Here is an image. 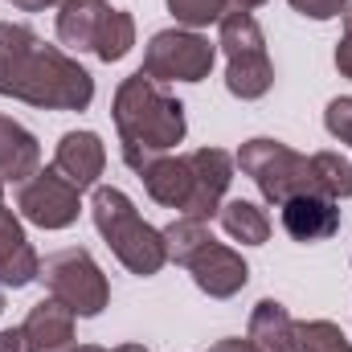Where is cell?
Returning a JSON list of instances; mask_svg holds the SVG:
<instances>
[{"mask_svg":"<svg viewBox=\"0 0 352 352\" xmlns=\"http://www.w3.org/2000/svg\"><path fill=\"white\" fill-rule=\"evenodd\" d=\"M0 94L41 111H87L94 78L29 25L0 21Z\"/></svg>","mask_w":352,"mask_h":352,"instance_id":"6da1fadb","label":"cell"},{"mask_svg":"<svg viewBox=\"0 0 352 352\" xmlns=\"http://www.w3.org/2000/svg\"><path fill=\"white\" fill-rule=\"evenodd\" d=\"M111 115H115L119 144H123V160H127V168H135V173H140L152 156L173 152L176 144L184 140V131H188V123H184V102L173 98L156 78H148V74H140V70L119 82Z\"/></svg>","mask_w":352,"mask_h":352,"instance_id":"7a4b0ae2","label":"cell"},{"mask_svg":"<svg viewBox=\"0 0 352 352\" xmlns=\"http://www.w3.org/2000/svg\"><path fill=\"white\" fill-rule=\"evenodd\" d=\"M90 217L102 234V242L111 246V254L127 266L131 274L140 278H152L168 266V250H164V230L148 226L131 197L123 188H111V184H94V197H90Z\"/></svg>","mask_w":352,"mask_h":352,"instance_id":"3957f363","label":"cell"},{"mask_svg":"<svg viewBox=\"0 0 352 352\" xmlns=\"http://www.w3.org/2000/svg\"><path fill=\"white\" fill-rule=\"evenodd\" d=\"M238 168L258 184V192H263L270 205H283V201H291V197H299V192H320L311 156H299V152H291L287 144L266 140V135L242 144Z\"/></svg>","mask_w":352,"mask_h":352,"instance_id":"277c9868","label":"cell"},{"mask_svg":"<svg viewBox=\"0 0 352 352\" xmlns=\"http://www.w3.org/2000/svg\"><path fill=\"white\" fill-rule=\"evenodd\" d=\"M226 50V87L238 98H263L270 82H274V66L266 54V37L254 21V12H230L221 16V41Z\"/></svg>","mask_w":352,"mask_h":352,"instance_id":"5b68a950","label":"cell"},{"mask_svg":"<svg viewBox=\"0 0 352 352\" xmlns=\"http://www.w3.org/2000/svg\"><path fill=\"white\" fill-rule=\"evenodd\" d=\"M45 287H50V295L62 303V307H70L74 316H98L107 303H111V283H107V274L98 270V263L90 258L82 246H66V250H54L45 263H41V274H37Z\"/></svg>","mask_w":352,"mask_h":352,"instance_id":"8992f818","label":"cell"},{"mask_svg":"<svg viewBox=\"0 0 352 352\" xmlns=\"http://www.w3.org/2000/svg\"><path fill=\"white\" fill-rule=\"evenodd\" d=\"M213 62L217 50L209 45V37H201L197 29H164L148 41L140 74L156 82H201L209 78Z\"/></svg>","mask_w":352,"mask_h":352,"instance_id":"52a82bcc","label":"cell"},{"mask_svg":"<svg viewBox=\"0 0 352 352\" xmlns=\"http://www.w3.org/2000/svg\"><path fill=\"white\" fill-rule=\"evenodd\" d=\"M16 209L25 213V221L41 230H66L78 221V188L58 168H45V173L37 168L16 188Z\"/></svg>","mask_w":352,"mask_h":352,"instance_id":"ba28073f","label":"cell"},{"mask_svg":"<svg viewBox=\"0 0 352 352\" xmlns=\"http://www.w3.org/2000/svg\"><path fill=\"white\" fill-rule=\"evenodd\" d=\"M188 164H192V197L180 217L209 221V217H217L226 188L234 180V156L221 148H197V152H188Z\"/></svg>","mask_w":352,"mask_h":352,"instance_id":"9c48e42d","label":"cell"},{"mask_svg":"<svg viewBox=\"0 0 352 352\" xmlns=\"http://www.w3.org/2000/svg\"><path fill=\"white\" fill-rule=\"evenodd\" d=\"M184 270L192 274V283H197L209 299H234V295L250 283V266H246V258H242L238 250L213 242V238L184 263Z\"/></svg>","mask_w":352,"mask_h":352,"instance_id":"30bf717a","label":"cell"},{"mask_svg":"<svg viewBox=\"0 0 352 352\" xmlns=\"http://www.w3.org/2000/svg\"><path fill=\"white\" fill-rule=\"evenodd\" d=\"M74 311L62 307L54 295L33 303L25 324H21V344L25 352H70L74 349Z\"/></svg>","mask_w":352,"mask_h":352,"instance_id":"8fae6325","label":"cell"},{"mask_svg":"<svg viewBox=\"0 0 352 352\" xmlns=\"http://www.w3.org/2000/svg\"><path fill=\"white\" fill-rule=\"evenodd\" d=\"M283 209V230L295 242H324L340 230V201L324 192H299L278 205Z\"/></svg>","mask_w":352,"mask_h":352,"instance_id":"7c38bea8","label":"cell"},{"mask_svg":"<svg viewBox=\"0 0 352 352\" xmlns=\"http://www.w3.org/2000/svg\"><path fill=\"white\" fill-rule=\"evenodd\" d=\"M102 164H107V148H102V140L94 131H66L58 152H54V168L66 176L78 192L98 184Z\"/></svg>","mask_w":352,"mask_h":352,"instance_id":"4fadbf2b","label":"cell"},{"mask_svg":"<svg viewBox=\"0 0 352 352\" xmlns=\"http://www.w3.org/2000/svg\"><path fill=\"white\" fill-rule=\"evenodd\" d=\"M41 274V258L33 254L16 213L0 201V287H29Z\"/></svg>","mask_w":352,"mask_h":352,"instance_id":"5bb4252c","label":"cell"},{"mask_svg":"<svg viewBox=\"0 0 352 352\" xmlns=\"http://www.w3.org/2000/svg\"><path fill=\"white\" fill-rule=\"evenodd\" d=\"M140 180L148 188V197L156 205H168L176 213L188 209V197H192V164L188 156H152L144 168H140Z\"/></svg>","mask_w":352,"mask_h":352,"instance_id":"9a60e30c","label":"cell"},{"mask_svg":"<svg viewBox=\"0 0 352 352\" xmlns=\"http://www.w3.org/2000/svg\"><path fill=\"white\" fill-rule=\"evenodd\" d=\"M107 16H111L107 0H66L58 8V41L70 45V50H90L94 54Z\"/></svg>","mask_w":352,"mask_h":352,"instance_id":"2e32d148","label":"cell"},{"mask_svg":"<svg viewBox=\"0 0 352 352\" xmlns=\"http://www.w3.org/2000/svg\"><path fill=\"white\" fill-rule=\"evenodd\" d=\"M37 168H41V148H37L33 131H25L8 115H0V180L25 184Z\"/></svg>","mask_w":352,"mask_h":352,"instance_id":"e0dca14e","label":"cell"},{"mask_svg":"<svg viewBox=\"0 0 352 352\" xmlns=\"http://www.w3.org/2000/svg\"><path fill=\"white\" fill-rule=\"evenodd\" d=\"M246 340L258 352H295V320L278 299H263L250 311V332Z\"/></svg>","mask_w":352,"mask_h":352,"instance_id":"ac0fdd59","label":"cell"},{"mask_svg":"<svg viewBox=\"0 0 352 352\" xmlns=\"http://www.w3.org/2000/svg\"><path fill=\"white\" fill-rule=\"evenodd\" d=\"M217 221H221V230H226L234 242H242V246H263L266 238H270V217H266V209H258V205L246 201V197L221 201Z\"/></svg>","mask_w":352,"mask_h":352,"instance_id":"d6986e66","label":"cell"},{"mask_svg":"<svg viewBox=\"0 0 352 352\" xmlns=\"http://www.w3.org/2000/svg\"><path fill=\"white\" fill-rule=\"evenodd\" d=\"M131 45H135V21H131V12L111 8L107 25L98 33V45H94V58L98 62H119V58L131 54Z\"/></svg>","mask_w":352,"mask_h":352,"instance_id":"ffe728a7","label":"cell"},{"mask_svg":"<svg viewBox=\"0 0 352 352\" xmlns=\"http://www.w3.org/2000/svg\"><path fill=\"white\" fill-rule=\"evenodd\" d=\"M213 234L205 230V221H192V217H176L173 226H164V250H168V263L184 266Z\"/></svg>","mask_w":352,"mask_h":352,"instance_id":"44dd1931","label":"cell"},{"mask_svg":"<svg viewBox=\"0 0 352 352\" xmlns=\"http://www.w3.org/2000/svg\"><path fill=\"white\" fill-rule=\"evenodd\" d=\"M295 352H352L349 336L332 320H303L295 324Z\"/></svg>","mask_w":352,"mask_h":352,"instance_id":"7402d4cb","label":"cell"},{"mask_svg":"<svg viewBox=\"0 0 352 352\" xmlns=\"http://www.w3.org/2000/svg\"><path fill=\"white\" fill-rule=\"evenodd\" d=\"M311 164H316V180H320L324 197H332V201L352 197V164L340 152H316Z\"/></svg>","mask_w":352,"mask_h":352,"instance_id":"603a6c76","label":"cell"},{"mask_svg":"<svg viewBox=\"0 0 352 352\" xmlns=\"http://www.w3.org/2000/svg\"><path fill=\"white\" fill-rule=\"evenodd\" d=\"M168 12L184 29H205V25H221V16L238 12L234 0H168Z\"/></svg>","mask_w":352,"mask_h":352,"instance_id":"cb8c5ba5","label":"cell"},{"mask_svg":"<svg viewBox=\"0 0 352 352\" xmlns=\"http://www.w3.org/2000/svg\"><path fill=\"white\" fill-rule=\"evenodd\" d=\"M324 127H328L340 144H349L352 148V98H332V102H328V111H324Z\"/></svg>","mask_w":352,"mask_h":352,"instance_id":"d4e9b609","label":"cell"},{"mask_svg":"<svg viewBox=\"0 0 352 352\" xmlns=\"http://www.w3.org/2000/svg\"><path fill=\"white\" fill-rule=\"evenodd\" d=\"M287 4L311 21H332V16H344V8H349V0H287Z\"/></svg>","mask_w":352,"mask_h":352,"instance_id":"484cf974","label":"cell"},{"mask_svg":"<svg viewBox=\"0 0 352 352\" xmlns=\"http://www.w3.org/2000/svg\"><path fill=\"white\" fill-rule=\"evenodd\" d=\"M336 70L352 78V4L344 8V37H340V45H336Z\"/></svg>","mask_w":352,"mask_h":352,"instance_id":"4316f807","label":"cell"},{"mask_svg":"<svg viewBox=\"0 0 352 352\" xmlns=\"http://www.w3.org/2000/svg\"><path fill=\"white\" fill-rule=\"evenodd\" d=\"M209 352H258V349H254L250 340H238V336H226V340H217V344H213Z\"/></svg>","mask_w":352,"mask_h":352,"instance_id":"83f0119b","label":"cell"},{"mask_svg":"<svg viewBox=\"0 0 352 352\" xmlns=\"http://www.w3.org/2000/svg\"><path fill=\"white\" fill-rule=\"evenodd\" d=\"M21 12H41V8H62L66 0H12Z\"/></svg>","mask_w":352,"mask_h":352,"instance_id":"f1b7e54d","label":"cell"},{"mask_svg":"<svg viewBox=\"0 0 352 352\" xmlns=\"http://www.w3.org/2000/svg\"><path fill=\"white\" fill-rule=\"evenodd\" d=\"M258 4H266V0H234V8H242V12H250V8H258Z\"/></svg>","mask_w":352,"mask_h":352,"instance_id":"f546056e","label":"cell"},{"mask_svg":"<svg viewBox=\"0 0 352 352\" xmlns=\"http://www.w3.org/2000/svg\"><path fill=\"white\" fill-rule=\"evenodd\" d=\"M111 352H148L144 344H119V349H111Z\"/></svg>","mask_w":352,"mask_h":352,"instance_id":"4dcf8cb0","label":"cell"},{"mask_svg":"<svg viewBox=\"0 0 352 352\" xmlns=\"http://www.w3.org/2000/svg\"><path fill=\"white\" fill-rule=\"evenodd\" d=\"M70 352H107V349H94V344H82V349H70Z\"/></svg>","mask_w":352,"mask_h":352,"instance_id":"1f68e13d","label":"cell"},{"mask_svg":"<svg viewBox=\"0 0 352 352\" xmlns=\"http://www.w3.org/2000/svg\"><path fill=\"white\" fill-rule=\"evenodd\" d=\"M0 311H4V287H0Z\"/></svg>","mask_w":352,"mask_h":352,"instance_id":"d6a6232c","label":"cell"},{"mask_svg":"<svg viewBox=\"0 0 352 352\" xmlns=\"http://www.w3.org/2000/svg\"><path fill=\"white\" fill-rule=\"evenodd\" d=\"M0 192H4V180H0Z\"/></svg>","mask_w":352,"mask_h":352,"instance_id":"836d02e7","label":"cell"}]
</instances>
